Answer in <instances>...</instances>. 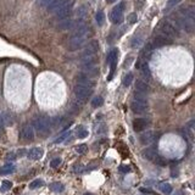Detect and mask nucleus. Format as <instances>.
<instances>
[{
	"instance_id": "20e7f679",
	"label": "nucleus",
	"mask_w": 195,
	"mask_h": 195,
	"mask_svg": "<svg viewBox=\"0 0 195 195\" xmlns=\"http://www.w3.org/2000/svg\"><path fill=\"white\" fill-rule=\"evenodd\" d=\"M160 31H161V33L162 34H165V36H167L169 38H174V37H178L179 36V32H178V29L176 28L174 25H172V23H169L167 21H165V22H162L161 25H160Z\"/></svg>"
},
{
	"instance_id": "7c9ffc66",
	"label": "nucleus",
	"mask_w": 195,
	"mask_h": 195,
	"mask_svg": "<svg viewBox=\"0 0 195 195\" xmlns=\"http://www.w3.org/2000/svg\"><path fill=\"white\" fill-rule=\"evenodd\" d=\"M12 188V183L10 181H4L1 183V187H0V192L1 193H5V192H7V190H10Z\"/></svg>"
},
{
	"instance_id": "473e14b6",
	"label": "nucleus",
	"mask_w": 195,
	"mask_h": 195,
	"mask_svg": "<svg viewBox=\"0 0 195 195\" xmlns=\"http://www.w3.org/2000/svg\"><path fill=\"white\" fill-rule=\"evenodd\" d=\"M141 44H143V38L138 36V37H134V38L132 39L131 46H132V48H139Z\"/></svg>"
},
{
	"instance_id": "6ab92c4d",
	"label": "nucleus",
	"mask_w": 195,
	"mask_h": 195,
	"mask_svg": "<svg viewBox=\"0 0 195 195\" xmlns=\"http://www.w3.org/2000/svg\"><path fill=\"white\" fill-rule=\"evenodd\" d=\"M149 90H150V87H149V84L146 83V82L138 81L136 83V92L141 93V94H146V93H149Z\"/></svg>"
},
{
	"instance_id": "9d476101",
	"label": "nucleus",
	"mask_w": 195,
	"mask_h": 195,
	"mask_svg": "<svg viewBox=\"0 0 195 195\" xmlns=\"http://www.w3.org/2000/svg\"><path fill=\"white\" fill-rule=\"evenodd\" d=\"M84 42H85V38H82V37H71L67 48H69V50H71V51H76V50L81 49L83 46Z\"/></svg>"
},
{
	"instance_id": "1a4fd4ad",
	"label": "nucleus",
	"mask_w": 195,
	"mask_h": 195,
	"mask_svg": "<svg viewBox=\"0 0 195 195\" xmlns=\"http://www.w3.org/2000/svg\"><path fill=\"white\" fill-rule=\"evenodd\" d=\"M131 109L136 113H143L148 110V102L146 100H133L131 104Z\"/></svg>"
},
{
	"instance_id": "bb28decb",
	"label": "nucleus",
	"mask_w": 195,
	"mask_h": 195,
	"mask_svg": "<svg viewBox=\"0 0 195 195\" xmlns=\"http://www.w3.org/2000/svg\"><path fill=\"white\" fill-rule=\"evenodd\" d=\"M117 57H118V49H112L107 55V64L110 65L113 61H117Z\"/></svg>"
},
{
	"instance_id": "f8f14e48",
	"label": "nucleus",
	"mask_w": 195,
	"mask_h": 195,
	"mask_svg": "<svg viewBox=\"0 0 195 195\" xmlns=\"http://www.w3.org/2000/svg\"><path fill=\"white\" fill-rule=\"evenodd\" d=\"M21 139L23 140H33L34 138V129L31 125H25L21 129Z\"/></svg>"
},
{
	"instance_id": "2eb2a0df",
	"label": "nucleus",
	"mask_w": 195,
	"mask_h": 195,
	"mask_svg": "<svg viewBox=\"0 0 195 195\" xmlns=\"http://www.w3.org/2000/svg\"><path fill=\"white\" fill-rule=\"evenodd\" d=\"M149 121L146 120V118H137V120H134V122H133V129L136 131V132H141V131H144L148 126H149Z\"/></svg>"
},
{
	"instance_id": "37998d69",
	"label": "nucleus",
	"mask_w": 195,
	"mask_h": 195,
	"mask_svg": "<svg viewBox=\"0 0 195 195\" xmlns=\"http://www.w3.org/2000/svg\"><path fill=\"white\" fill-rule=\"evenodd\" d=\"M51 1H53V0H39V4H40L42 6H48Z\"/></svg>"
},
{
	"instance_id": "f3484780",
	"label": "nucleus",
	"mask_w": 195,
	"mask_h": 195,
	"mask_svg": "<svg viewBox=\"0 0 195 195\" xmlns=\"http://www.w3.org/2000/svg\"><path fill=\"white\" fill-rule=\"evenodd\" d=\"M76 26V22L71 18H65V20H61V22L57 25V28L61 29V31H69Z\"/></svg>"
},
{
	"instance_id": "39448f33",
	"label": "nucleus",
	"mask_w": 195,
	"mask_h": 195,
	"mask_svg": "<svg viewBox=\"0 0 195 195\" xmlns=\"http://www.w3.org/2000/svg\"><path fill=\"white\" fill-rule=\"evenodd\" d=\"M73 5H74V1L71 0L70 2H67L65 6H62L60 10H57L55 12V17L57 20H65V18H69V16L72 12V9H73Z\"/></svg>"
},
{
	"instance_id": "e433bc0d",
	"label": "nucleus",
	"mask_w": 195,
	"mask_h": 195,
	"mask_svg": "<svg viewBox=\"0 0 195 195\" xmlns=\"http://www.w3.org/2000/svg\"><path fill=\"white\" fill-rule=\"evenodd\" d=\"M87 149H88V146L85 144H81V145H77L76 146V151L78 154H84L87 151Z\"/></svg>"
},
{
	"instance_id": "ddd939ff",
	"label": "nucleus",
	"mask_w": 195,
	"mask_h": 195,
	"mask_svg": "<svg viewBox=\"0 0 195 195\" xmlns=\"http://www.w3.org/2000/svg\"><path fill=\"white\" fill-rule=\"evenodd\" d=\"M71 0H53L48 6H46V9H48V11L49 12H53V14H55L57 10H60L62 6H65L67 2H70Z\"/></svg>"
},
{
	"instance_id": "412c9836",
	"label": "nucleus",
	"mask_w": 195,
	"mask_h": 195,
	"mask_svg": "<svg viewBox=\"0 0 195 195\" xmlns=\"http://www.w3.org/2000/svg\"><path fill=\"white\" fill-rule=\"evenodd\" d=\"M138 67H140L141 74H143V77H144L145 79H150V78H151V72H150V69H149V66H148L146 62H143Z\"/></svg>"
},
{
	"instance_id": "4c0bfd02",
	"label": "nucleus",
	"mask_w": 195,
	"mask_h": 195,
	"mask_svg": "<svg viewBox=\"0 0 195 195\" xmlns=\"http://www.w3.org/2000/svg\"><path fill=\"white\" fill-rule=\"evenodd\" d=\"M70 134H71L70 132H66V133H64L62 136H60V137H59V138L55 140V143H56V144H59V143H62V141L66 139V138H69V137H70Z\"/></svg>"
},
{
	"instance_id": "c9c22d12",
	"label": "nucleus",
	"mask_w": 195,
	"mask_h": 195,
	"mask_svg": "<svg viewBox=\"0 0 195 195\" xmlns=\"http://www.w3.org/2000/svg\"><path fill=\"white\" fill-rule=\"evenodd\" d=\"M132 81H133V74L132 73H127L125 76V78H123V85L125 87H129L131 83H132Z\"/></svg>"
},
{
	"instance_id": "dca6fc26",
	"label": "nucleus",
	"mask_w": 195,
	"mask_h": 195,
	"mask_svg": "<svg viewBox=\"0 0 195 195\" xmlns=\"http://www.w3.org/2000/svg\"><path fill=\"white\" fill-rule=\"evenodd\" d=\"M77 81H78V84L84 85V87H88V88H93L94 84H95L90 79V77H88V76L84 74V73H79V74L77 76Z\"/></svg>"
},
{
	"instance_id": "f257e3e1",
	"label": "nucleus",
	"mask_w": 195,
	"mask_h": 195,
	"mask_svg": "<svg viewBox=\"0 0 195 195\" xmlns=\"http://www.w3.org/2000/svg\"><path fill=\"white\" fill-rule=\"evenodd\" d=\"M50 126H51L50 118L49 117H45V116H38V117H36L33 120V123H32L33 129H36L42 136H45V134L49 133Z\"/></svg>"
},
{
	"instance_id": "c03bdc74",
	"label": "nucleus",
	"mask_w": 195,
	"mask_h": 195,
	"mask_svg": "<svg viewBox=\"0 0 195 195\" xmlns=\"http://www.w3.org/2000/svg\"><path fill=\"white\" fill-rule=\"evenodd\" d=\"M140 192L141 193H145V194H154V192H151L150 189H145V188H141Z\"/></svg>"
},
{
	"instance_id": "a878e982",
	"label": "nucleus",
	"mask_w": 195,
	"mask_h": 195,
	"mask_svg": "<svg viewBox=\"0 0 195 195\" xmlns=\"http://www.w3.org/2000/svg\"><path fill=\"white\" fill-rule=\"evenodd\" d=\"M160 190H161L164 194L169 195L173 192V188H172V185H171L169 183H161V184H160Z\"/></svg>"
},
{
	"instance_id": "c756f323",
	"label": "nucleus",
	"mask_w": 195,
	"mask_h": 195,
	"mask_svg": "<svg viewBox=\"0 0 195 195\" xmlns=\"http://www.w3.org/2000/svg\"><path fill=\"white\" fill-rule=\"evenodd\" d=\"M77 137H78L79 139H84V138L88 137V131L84 129L83 126H79V127L77 128Z\"/></svg>"
},
{
	"instance_id": "a19ab883",
	"label": "nucleus",
	"mask_w": 195,
	"mask_h": 195,
	"mask_svg": "<svg viewBox=\"0 0 195 195\" xmlns=\"http://www.w3.org/2000/svg\"><path fill=\"white\" fill-rule=\"evenodd\" d=\"M137 20H138L137 14H131L129 16H128V22H129V23H136Z\"/></svg>"
},
{
	"instance_id": "6e6552de",
	"label": "nucleus",
	"mask_w": 195,
	"mask_h": 195,
	"mask_svg": "<svg viewBox=\"0 0 195 195\" xmlns=\"http://www.w3.org/2000/svg\"><path fill=\"white\" fill-rule=\"evenodd\" d=\"M169 44H172V38H169V37L161 33V34H159L154 38L151 45H153V48H161V46L169 45Z\"/></svg>"
},
{
	"instance_id": "4be33fe9",
	"label": "nucleus",
	"mask_w": 195,
	"mask_h": 195,
	"mask_svg": "<svg viewBox=\"0 0 195 195\" xmlns=\"http://www.w3.org/2000/svg\"><path fill=\"white\" fill-rule=\"evenodd\" d=\"M87 12H88L87 6H85V5H81V6L76 10V17H77V20H78V21H83L84 17L87 16Z\"/></svg>"
},
{
	"instance_id": "aec40b11",
	"label": "nucleus",
	"mask_w": 195,
	"mask_h": 195,
	"mask_svg": "<svg viewBox=\"0 0 195 195\" xmlns=\"http://www.w3.org/2000/svg\"><path fill=\"white\" fill-rule=\"evenodd\" d=\"M141 155H143L144 159H146V160H149V161H153L157 154H156V151H155V149H153V148H148V149H144V150H143Z\"/></svg>"
},
{
	"instance_id": "5701e85b",
	"label": "nucleus",
	"mask_w": 195,
	"mask_h": 195,
	"mask_svg": "<svg viewBox=\"0 0 195 195\" xmlns=\"http://www.w3.org/2000/svg\"><path fill=\"white\" fill-rule=\"evenodd\" d=\"M12 123V120H11V116L6 112L1 113L0 115V127H4V126H9Z\"/></svg>"
},
{
	"instance_id": "a18cd8bd",
	"label": "nucleus",
	"mask_w": 195,
	"mask_h": 195,
	"mask_svg": "<svg viewBox=\"0 0 195 195\" xmlns=\"http://www.w3.org/2000/svg\"><path fill=\"white\" fill-rule=\"evenodd\" d=\"M106 1H107V2H110V4H111V2H115V1H116V0H106Z\"/></svg>"
},
{
	"instance_id": "f03ea898",
	"label": "nucleus",
	"mask_w": 195,
	"mask_h": 195,
	"mask_svg": "<svg viewBox=\"0 0 195 195\" xmlns=\"http://www.w3.org/2000/svg\"><path fill=\"white\" fill-rule=\"evenodd\" d=\"M73 92H74V95L78 99V101L81 102H84L88 98L90 97L92 94V88H88V87H84V85H81V84H76L74 88H73Z\"/></svg>"
},
{
	"instance_id": "b1692460",
	"label": "nucleus",
	"mask_w": 195,
	"mask_h": 195,
	"mask_svg": "<svg viewBox=\"0 0 195 195\" xmlns=\"http://www.w3.org/2000/svg\"><path fill=\"white\" fill-rule=\"evenodd\" d=\"M15 165L12 164H6L4 165L2 167L0 168V174H10V173H14L15 172Z\"/></svg>"
},
{
	"instance_id": "49530a36",
	"label": "nucleus",
	"mask_w": 195,
	"mask_h": 195,
	"mask_svg": "<svg viewBox=\"0 0 195 195\" xmlns=\"http://www.w3.org/2000/svg\"><path fill=\"white\" fill-rule=\"evenodd\" d=\"M84 195H93V194H90V193H87V194H84Z\"/></svg>"
},
{
	"instance_id": "4468645a",
	"label": "nucleus",
	"mask_w": 195,
	"mask_h": 195,
	"mask_svg": "<svg viewBox=\"0 0 195 195\" xmlns=\"http://www.w3.org/2000/svg\"><path fill=\"white\" fill-rule=\"evenodd\" d=\"M139 139L141 144L149 145V144H151V143L155 141V139H156V133L153 132V131H148V132H145V133H143V134L140 136Z\"/></svg>"
},
{
	"instance_id": "ea45409f",
	"label": "nucleus",
	"mask_w": 195,
	"mask_h": 195,
	"mask_svg": "<svg viewBox=\"0 0 195 195\" xmlns=\"http://www.w3.org/2000/svg\"><path fill=\"white\" fill-rule=\"evenodd\" d=\"M182 0H168L167 1V9H171L173 6H176L177 4H179Z\"/></svg>"
},
{
	"instance_id": "a211bd4d",
	"label": "nucleus",
	"mask_w": 195,
	"mask_h": 195,
	"mask_svg": "<svg viewBox=\"0 0 195 195\" xmlns=\"http://www.w3.org/2000/svg\"><path fill=\"white\" fill-rule=\"evenodd\" d=\"M43 154H44L43 153V149H40V148H33V149H31L27 153V157L31 159V160H39V159H42Z\"/></svg>"
},
{
	"instance_id": "423d86ee",
	"label": "nucleus",
	"mask_w": 195,
	"mask_h": 195,
	"mask_svg": "<svg viewBox=\"0 0 195 195\" xmlns=\"http://www.w3.org/2000/svg\"><path fill=\"white\" fill-rule=\"evenodd\" d=\"M177 23H178V26H179L182 29H184V31L188 32V33H192V32L194 31V20L188 18V17H185V16H183V15H182L181 17L177 18Z\"/></svg>"
},
{
	"instance_id": "9b49d317",
	"label": "nucleus",
	"mask_w": 195,
	"mask_h": 195,
	"mask_svg": "<svg viewBox=\"0 0 195 195\" xmlns=\"http://www.w3.org/2000/svg\"><path fill=\"white\" fill-rule=\"evenodd\" d=\"M98 50H99V43H98V40H90L87 44L82 56H95Z\"/></svg>"
},
{
	"instance_id": "0eeeda50",
	"label": "nucleus",
	"mask_w": 195,
	"mask_h": 195,
	"mask_svg": "<svg viewBox=\"0 0 195 195\" xmlns=\"http://www.w3.org/2000/svg\"><path fill=\"white\" fill-rule=\"evenodd\" d=\"M87 33H88V26L84 23V21L76 22V26L73 27V32H72V37H82V38H85Z\"/></svg>"
},
{
	"instance_id": "72a5a7b5",
	"label": "nucleus",
	"mask_w": 195,
	"mask_h": 195,
	"mask_svg": "<svg viewBox=\"0 0 195 195\" xmlns=\"http://www.w3.org/2000/svg\"><path fill=\"white\" fill-rule=\"evenodd\" d=\"M43 185H44V182L42 179H36L29 184V189H37V188H40Z\"/></svg>"
},
{
	"instance_id": "cd10ccee",
	"label": "nucleus",
	"mask_w": 195,
	"mask_h": 195,
	"mask_svg": "<svg viewBox=\"0 0 195 195\" xmlns=\"http://www.w3.org/2000/svg\"><path fill=\"white\" fill-rule=\"evenodd\" d=\"M153 45L151 44H148L146 46H145V49L143 50V53H141V57L143 59H148L149 56L151 55V53H153Z\"/></svg>"
},
{
	"instance_id": "393cba45",
	"label": "nucleus",
	"mask_w": 195,
	"mask_h": 195,
	"mask_svg": "<svg viewBox=\"0 0 195 195\" xmlns=\"http://www.w3.org/2000/svg\"><path fill=\"white\" fill-rule=\"evenodd\" d=\"M50 189H51L54 193H62V192L65 190V187H64V184H61V183H59V182H54V183L50 184Z\"/></svg>"
},
{
	"instance_id": "c85d7f7f",
	"label": "nucleus",
	"mask_w": 195,
	"mask_h": 195,
	"mask_svg": "<svg viewBox=\"0 0 195 195\" xmlns=\"http://www.w3.org/2000/svg\"><path fill=\"white\" fill-rule=\"evenodd\" d=\"M153 161L155 162V164H156V165H157V166H161V167L166 166V164H167L166 159H164V157H162V156H160V155H156Z\"/></svg>"
},
{
	"instance_id": "79ce46f5",
	"label": "nucleus",
	"mask_w": 195,
	"mask_h": 195,
	"mask_svg": "<svg viewBox=\"0 0 195 195\" xmlns=\"http://www.w3.org/2000/svg\"><path fill=\"white\" fill-rule=\"evenodd\" d=\"M120 172H122V173H128L129 171H131V167L129 166H126V165H122V166H120Z\"/></svg>"
},
{
	"instance_id": "2f4dec72",
	"label": "nucleus",
	"mask_w": 195,
	"mask_h": 195,
	"mask_svg": "<svg viewBox=\"0 0 195 195\" xmlns=\"http://www.w3.org/2000/svg\"><path fill=\"white\" fill-rule=\"evenodd\" d=\"M102 104H104V99L101 97H95L93 100H92V106L93 107H100V106H102Z\"/></svg>"
},
{
	"instance_id": "7ed1b4c3",
	"label": "nucleus",
	"mask_w": 195,
	"mask_h": 195,
	"mask_svg": "<svg viewBox=\"0 0 195 195\" xmlns=\"http://www.w3.org/2000/svg\"><path fill=\"white\" fill-rule=\"evenodd\" d=\"M123 11H125V2H120L117 6H115L111 11V21L115 25H120L123 21Z\"/></svg>"
},
{
	"instance_id": "f704fd0d",
	"label": "nucleus",
	"mask_w": 195,
	"mask_h": 195,
	"mask_svg": "<svg viewBox=\"0 0 195 195\" xmlns=\"http://www.w3.org/2000/svg\"><path fill=\"white\" fill-rule=\"evenodd\" d=\"M95 20H97L98 25L101 26V25L104 23V21H105V14H104L102 11H99V12L95 15Z\"/></svg>"
},
{
	"instance_id": "58836bf2",
	"label": "nucleus",
	"mask_w": 195,
	"mask_h": 195,
	"mask_svg": "<svg viewBox=\"0 0 195 195\" xmlns=\"http://www.w3.org/2000/svg\"><path fill=\"white\" fill-rule=\"evenodd\" d=\"M60 165H61V159H60V157H56L54 160H51V162H50V166L53 168L59 167Z\"/></svg>"
}]
</instances>
